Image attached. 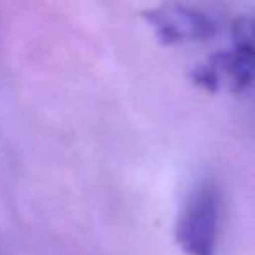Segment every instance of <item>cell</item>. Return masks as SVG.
<instances>
[{"instance_id": "1", "label": "cell", "mask_w": 255, "mask_h": 255, "mask_svg": "<svg viewBox=\"0 0 255 255\" xmlns=\"http://www.w3.org/2000/svg\"><path fill=\"white\" fill-rule=\"evenodd\" d=\"M222 191L203 179L184 200L175 221V242L184 255H217L222 226Z\"/></svg>"}, {"instance_id": "2", "label": "cell", "mask_w": 255, "mask_h": 255, "mask_svg": "<svg viewBox=\"0 0 255 255\" xmlns=\"http://www.w3.org/2000/svg\"><path fill=\"white\" fill-rule=\"evenodd\" d=\"M144 19L163 45L207 40L219 30V23L208 10L188 0H165L146 10Z\"/></svg>"}, {"instance_id": "3", "label": "cell", "mask_w": 255, "mask_h": 255, "mask_svg": "<svg viewBox=\"0 0 255 255\" xmlns=\"http://www.w3.org/2000/svg\"><path fill=\"white\" fill-rule=\"evenodd\" d=\"M191 80L210 94H240L255 82V61L236 49L215 52L193 68Z\"/></svg>"}, {"instance_id": "4", "label": "cell", "mask_w": 255, "mask_h": 255, "mask_svg": "<svg viewBox=\"0 0 255 255\" xmlns=\"http://www.w3.org/2000/svg\"><path fill=\"white\" fill-rule=\"evenodd\" d=\"M233 42L236 51L255 61V19L254 17H238L233 23Z\"/></svg>"}]
</instances>
